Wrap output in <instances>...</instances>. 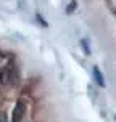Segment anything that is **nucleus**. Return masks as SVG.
Instances as JSON below:
<instances>
[{
    "label": "nucleus",
    "instance_id": "nucleus-1",
    "mask_svg": "<svg viewBox=\"0 0 116 122\" xmlns=\"http://www.w3.org/2000/svg\"><path fill=\"white\" fill-rule=\"evenodd\" d=\"M26 112V104L24 101H18L16 106H15V109H13V114H11V122H21L23 116H24Z\"/></svg>",
    "mask_w": 116,
    "mask_h": 122
},
{
    "label": "nucleus",
    "instance_id": "nucleus-2",
    "mask_svg": "<svg viewBox=\"0 0 116 122\" xmlns=\"http://www.w3.org/2000/svg\"><path fill=\"white\" fill-rule=\"evenodd\" d=\"M92 76H94V80L97 82L100 87H105V77L103 74L100 72V69H98V66H94L92 67Z\"/></svg>",
    "mask_w": 116,
    "mask_h": 122
},
{
    "label": "nucleus",
    "instance_id": "nucleus-3",
    "mask_svg": "<svg viewBox=\"0 0 116 122\" xmlns=\"http://www.w3.org/2000/svg\"><path fill=\"white\" fill-rule=\"evenodd\" d=\"M81 47L84 48V53H86V55H90V48H89V42H87L86 39H82V40H81Z\"/></svg>",
    "mask_w": 116,
    "mask_h": 122
},
{
    "label": "nucleus",
    "instance_id": "nucleus-4",
    "mask_svg": "<svg viewBox=\"0 0 116 122\" xmlns=\"http://www.w3.org/2000/svg\"><path fill=\"white\" fill-rule=\"evenodd\" d=\"M74 8H76V0H73V2L69 3V6L66 8V13H68V15H69V13H73V10H74Z\"/></svg>",
    "mask_w": 116,
    "mask_h": 122
},
{
    "label": "nucleus",
    "instance_id": "nucleus-5",
    "mask_svg": "<svg viewBox=\"0 0 116 122\" xmlns=\"http://www.w3.org/2000/svg\"><path fill=\"white\" fill-rule=\"evenodd\" d=\"M37 21H39V23H40V24H44V26H45V27H47V26H49V24H47V21H45V19H44L42 16H40V15H37Z\"/></svg>",
    "mask_w": 116,
    "mask_h": 122
},
{
    "label": "nucleus",
    "instance_id": "nucleus-6",
    "mask_svg": "<svg viewBox=\"0 0 116 122\" xmlns=\"http://www.w3.org/2000/svg\"><path fill=\"white\" fill-rule=\"evenodd\" d=\"M0 122H5V117H3V114L0 116Z\"/></svg>",
    "mask_w": 116,
    "mask_h": 122
},
{
    "label": "nucleus",
    "instance_id": "nucleus-7",
    "mask_svg": "<svg viewBox=\"0 0 116 122\" xmlns=\"http://www.w3.org/2000/svg\"><path fill=\"white\" fill-rule=\"evenodd\" d=\"M115 121H116V117H115Z\"/></svg>",
    "mask_w": 116,
    "mask_h": 122
}]
</instances>
